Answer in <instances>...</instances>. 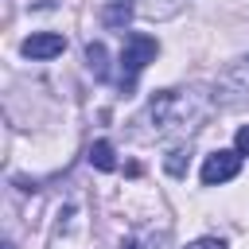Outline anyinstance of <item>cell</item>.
Listing matches in <instances>:
<instances>
[{"instance_id": "277c9868", "label": "cell", "mask_w": 249, "mask_h": 249, "mask_svg": "<svg viewBox=\"0 0 249 249\" xmlns=\"http://www.w3.org/2000/svg\"><path fill=\"white\" fill-rule=\"evenodd\" d=\"M237 171H241V152H237V148H218V152H210L206 163H202V183H206V187H218V183L233 179Z\"/></svg>"}, {"instance_id": "7c38bea8", "label": "cell", "mask_w": 249, "mask_h": 249, "mask_svg": "<svg viewBox=\"0 0 249 249\" xmlns=\"http://www.w3.org/2000/svg\"><path fill=\"white\" fill-rule=\"evenodd\" d=\"M187 249H226V241H222V237H198V241H191Z\"/></svg>"}, {"instance_id": "ba28073f", "label": "cell", "mask_w": 249, "mask_h": 249, "mask_svg": "<svg viewBox=\"0 0 249 249\" xmlns=\"http://www.w3.org/2000/svg\"><path fill=\"white\" fill-rule=\"evenodd\" d=\"M89 163H93L97 171H113V167H117L113 144H109V140H93V144H89Z\"/></svg>"}, {"instance_id": "30bf717a", "label": "cell", "mask_w": 249, "mask_h": 249, "mask_svg": "<svg viewBox=\"0 0 249 249\" xmlns=\"http://www.w3.org/2000/svg\"><path fill=\"white\" fill-rule=\"evenodd\" d=\"M187 163H191V148H171V152L163 156L167 175H187Z\"/></svg>"}, {"instance_id": "4fadbf2b", "label": "cell", "mask_w": 249, "mask_h": 249, "mask_svg": "<svg viewBox=\"0 0 249 249\" xmlns=\"http://www.w3.org/2000/svg\"><path fill=\"white\" fill-rule=\"evenodd\" d=\"M121 249H140V245H136V241H124V245H121Z\"/></svg>"}, {"instance_id": "6da1fadb", "label": "cell", "mask_w": 249, "mask_h": 249, "mask_svg": "<svg viewBox=\"0 0 249 249\" xmlns=\"http://www.w3.org/2000/svg\"><path fill=\"white\" fill-rule=\"evenodd\" d=\"M210 105L214 101L202 89H160V93H152V101L144 105L136 124H144L140 128L144 136H160V140L163 136H191L202 128Z\"/></svg>"}, {"instance_id": "8992f818", "label": "cell", "mask_w": 249, "mask_h": 249, "mask_svg": "<svg viewBox=\"0 0 249 249\" xmlns=\"http://www.w3.org/2000/svg\"><path fill=\"white\" fill-rule=\"evenodd\" d=\"M183 4L187 0H136V12L144 16V19H171V16H179L183 12Z\"/></svg>"}, {"instance_id": "9c48e42d", "label": "cell", "mask_w": 249, "mask_h": 249, "mask_svg": "<svg viewBox=\"0 0 249 249\" xmlns=\"http://www.w3.org/2000/svg\"><path fill=\"white\" fill-rule=\"evenodd\" d=\"M132 12H136L132 0H113V4L101 12V19H105V27H124V23L132 19Z\"/></svg>"}, {"instance_id": "52a82bcc", "label": "cell", "mask_w": 249, "mask_h": 249, "mask_svg": "<svg viewBox=\"0 0 249 249\" xmlns=\"http://www.w3.org/2000/svg\"><path fill=\"white\" fill-rule=\"evenodd\" d=\"M86 66H89V74L97 82L109 78V51H105V43H86Z\"/></svg>"}, {"instance_id": "8fae6325", "label": "cell", "mask_w": 249, "mask_h": 249, "mask_svg": "<svg viewBox=\"0 0 249 249\" xmlns=\"http://www.w3.org/2000/svg\"><path fill=\"white\" fill-rule=\"evenodd\" d=\"M233 148H237L241 156H249V124H241V128H237V136H233Z\"/></svg>"}, {"instance_id": "3957f363", "label": "cell", "mask_w": 249, "mask_h": 249, "mask_svg": "<svg viewBox=\"0 0 249 249\" xmlns=\"http://www.w3.org/2000/svg\"><path fill=\"white\" fill-rule=\"evenodd\" d=\"M156 54H160V43H156L152 35H140V31H128V35H124V51H121V89H124V93H132L140 70H144Z\"/></svg>"}, {"instance_id": "5b68a950", "label": "cell", "mask_w": 249, "mask_h": 249, "mask_svg": "<svg viewBox=\"0 0 249 249\" xmlns=\"http://www.w3.org/2000/svg\"><path fill=\"white\" fill-rule=\"evenodd\" d=\"M19 51H23L27 58H54V54L66 51V39H62L58 31H31Z\"/></svg>"}, {"instance_id": "7a4b0ae2", "label": "cell", "mask_w": 249, "mask_h": 249, "mask_svg": "<svg viewBox=\"0 0 249 249\" xmlns=\"http://www.w3.org/2000/svg\"><path fill=\"white\" fill-rule=\"evenodd\" d=\"M210 101H214L218 109H230V113L249 109V58L230 62V66L214 78V86H210Z\"/></svg>"}]
</instances>
